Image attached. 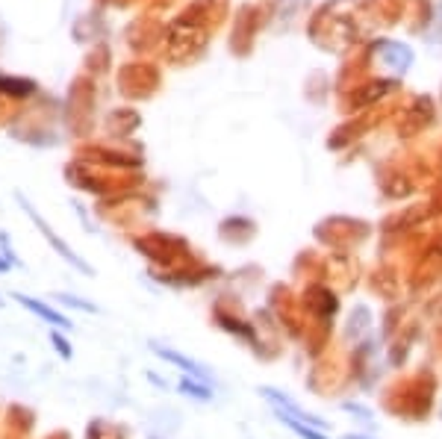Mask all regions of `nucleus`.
Wrapping results in <instances>:
<instances>
[{"label":"nucleus","instance_id":"1","mask_svg":"<svg viewBox=\"0 0 442 439\" xmlns=\"http://www.w3.org/2000/svg\"><path fill=\"white\" fill-rule=\"evenodd\" d=\"M18 201H21V206H24V210H27V215L32 218V224H36V227L41 230V233H44V239H48V242H50V248H53V251H57V254H62L65 260H68V262H71V266H74V269H80V271H86V274H92V266H86V262H83L80 257H77V254H74V251H71L68 245H65V242H62V239H59L57 233H53V230H50V224H48V222H44V218H41V215L36 213V206H30V201H27V197H24V195H18Z\"/></svg>","mask_w":442,"mask_h":439},{"label":"nucleus","instance_id":"2","mask_svg":"<svg viewBox=\"0 0 442 439\" xmlns=\"http://www.w3.org/2000/svg\"><path fill=\"white\" fill-rule=\"evenodd\" d=\"M260 395H262V398H269V401L274 404V410H278L280 416H289V419L307 422V425L318 427V431H325V427H327V422H325V419H318V416H309V413H304L301 407H298V404H292V401L286 398L283 392H278V389H269V387H262V389H260Z\"/></svg>","mask_w":442,"mask_h":439},{"label":"nucleus","instance_id":"3","mask_svg":"<svg viewBox=\"0 0 442 439\" xmlns=\"http://www.w3.org/2000/svg\"><path fill=\"white\" fill-rule=\"evenodd\" d=\"M15 301L18 304H24L30 313H36V315H41L48 324H57V327H62V331H71V322L65 318L59 310H50L44 301H36V298H30V295H15Z\"/></svg>","mask_w":442,"mask_h":439},{"label":"nucleus","instance_id":"4","mask_svg":"<svg viewBox=\"0 0 442 439\" xmlns=\"http://www.w3.org/2000/svg\"><path fill=\"white\" fill-rule=\"evenodd\" d=\"M151 348L157 351V354H160L162 360H169V363H174V366H180L183 371H189V375H198V380H201V378L206 375V371H204L201 366H198L195 360H189V357H183V354H177V351H171V348H165V345H160V342H153Z\"/></svg>","mask_w":442,"mask_h":439},{"label":"nucleus","instance_id":"5","mask_svg":"<svg viewBox=\"0 0 442 439\" xmlns=\"http://www.w3.org/2000/svg\"><path fill=\"white\" fill-rule=\"evenodd\" d=\"M383 59H386V62H395V68L404 71L407 65H410V50L401 48V45H386V48H383Z\"/></svg>","mask_w":442,"mask_h":439},{"label":"nucleus","instance_id":"6","mask_svg":"<svg viewBox=\"0 0 442 439\" xmlns=\"http://www.w3.org/2000/svg\"><path fill=\"white\" fill-rule=\"evenodd\" d=\"M280 419L286 422V427H292L295 433H301L304 439H327V436H322L318 433V427H313V425H307V422H298V419H289V416H280Z\"/></svg>","mask_w":442,"mask_h":439},{"label":"nucleus","instance_id":"7","mask_svg":"<svg viewBox=\"0 0 442 439\" xmlns=\"http://www.w3.org/2000/svg\"><path fill=\"white\" fill-rule=\"evenodd\" d=\"M59 301H62V304H71V306H77V310H86V313H97V306H95V304H88V301H80V298H71V295H59Z\"/></svg>","mask_w":442,"mask_h":439},{"label":"nucleus","instance_id":"8","mask_svg":"<svg viewBox=\"0 0 442 439\" xmlns=\"http://www.w3.org/2000/svg\"><path fill=\"white\" fill-rule=\"evenodd\" d=\"M50 342H53V345H57V348L62 351V357H65V360H71V345L65 342V339H62L59 333H50Z\"/></svg>","mask_w":442,"mask_h":439},{"label":"nucleus","instance_id":"9","mask_svg":"<svg viewBox=\"0 0 442 439\" xmlns=\"http://www.w3.org/2000/svg\"><path fill=\"white\" fill-rule=\"evenodd\" d=\"M180 392H192L195 398H209V389H204V387H192V383H180Z\"/></svg>","mask_w":442,"mask_h":439},{"label":"nucleus","instance_id":"10","mask_svg":"<svg viewBox=\"0 0 442 439\" xmlns=\"http://www.w3.org/2000/svg\"><path fill=\"white\" fill-rule=\"evenodd\" d=\"M345 439H366V436H345Z\"/></svg>","mask_w":442,"mask_h":439}]
</instances>
